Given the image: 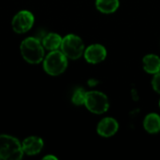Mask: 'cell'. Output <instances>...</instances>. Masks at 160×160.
<instances>
[{"label": "cell", "instance_id": "cell-4", "mask_svg": "<svg viewBox=\"0 0 160 160\" xmlns=\"http://www.w3.org/2000/svg\"><path fill=\"white\" fill-rule=\"evenodd\" d=\"M61 50L63 53L70 59H77L81 57L83 52L84 45L82 38L76 35H68L62 39Z\"/></svg>", "mask_w": 160, "mask_h": 160}, {"label": "cell", "instance_id": "cell-11", "mask_svg": "<svg viewBox=\"0 0 160 160\" xmlns=\"http://www.w3.org/2000/svg\"><path fill=\"white\" fill-rule=\"evenodd\" d=\"M62 38L55 33H49L42 38V45L49 51L57 50L62 43Z\"/></svg>", "mask_w": 160, "mask_h": 160}, {"label": "cell", "instance_id": "cell-10", "mask_svg": "<svg viewBox=\"0 0 160 160\" xmlns=\"http://www.w3.org/2000/svg\"><path fill=\"white\" fill-rule=\"evenodd\" d=\"M143 68L148 73H158L160 71V58L155 54H148L143 58Z\"/></svg>", "mask_w": 160, "mask_h": 160}, {"label": "cell", "instance_id": "cell-8", "mask_svg": "<svg viewBox=\"0 0 160 160\" xmlns=\"http://www.w3.org/2000/svg\"><path fill=\"white\" fill-rule=\"evenodd\" d=\"M84 57L87 62L97 64L103 61L106 57V50L102 45L94 44L89 46L84 52Z\"/></svg>", "mask_w": 160, "mask_h": 160}, {"label": "cell", "instance_id": "cell-5", "mask_svg": "<svg viewBox=\"0 0 160 160\" xmlns=\"http://www.w3.org/2000/svg\"><path fill=\"white\" fill-rule=\"evenodd\" d=\"M84 104L86 108L94 113H103L109 108L108 98L103 93L98 91L86 93Z\"/></svg>", "mask_w": 160, "mask_h": 160}, {"label": "cell", "instance_id": "cell-2", "mask_svg": "<svg viewBox=\"0 0 160 160\" xmlns=\"http://www.w3.org/2000/svg\"><path fill=\"white\" fill-rule=\"evenodd\" d=\"M23 154L22 144L15 137L0 135V160H19Z\"/></svg>", "mask_w": 160, "mask_h": 160}, {"label": "cell", "instance_id": "cell-16", "mask_svg": "<svg viewBox=\"0 0 160 160\" xmlns=\"http://www.w3.org/2000/svg\"><path fill=\"white\" fill-rule=\"evenodd\" d=\"M47 159L56 160L57 158H56L55 157H53V156H46V157H44V158H43V160H47Z\"/></svg>", "mask_w": 160, "mask_h": 160}, {"label": "cell", "instance_id": "cell-12", "mask_svg": "<svg viewBox=\"0 0 160 160\" xmlns=\"http://www.w3.org/2000/svg\"><path fill=\"white\" fill-rule=\"evenodd\" d=\"M145 130L149 133H157L160 130V116L157 113L148 114L143 122Z\"/></svg>", "mask_w": 160, "mask_h": 160}, {"label": "cell", "instance_id": "cell-3", "mask_svg": "<svg viewBox=\"0 0 160 160\" xmlns=\"http://www.w3.org/2000/svg\"><path fill=\"white\" fill-rule=\"evenodd\" d=\"M68 57L57 50L52 51L44 59V70L52 76H57L63 73L68 67Z\"/></svg>", "mask_w": 160, "mask_h": 160}, {"label": "cell", "instance_id": "cell-15", "mask_svg": "<svg viewBox=\"0 0 160 160\" xmlns=\"http://www.w3.org/2000/svg\"><path fill=\"white\" fill-rule=\"evenodd\" d=\"M153 87L154 89L160 94V71H158V73H156L154 79H153Z\"/></svg>", "mask_w": 160, "mask_h": 160}, {"label": "cell", "instance_id": "cell-9", "mask_svg": "<svg viewBox=\"0 0 160 160\" xmlns=\"http://www.w3.org/2000/svg\"><path fill=\"white\" fill-rule=\"evenodd\" d=\"M118 130V123L113 118H104L98 126V132L100 136L111 137Z\"/></svg>", "mask_w": 160, "mask_h": 160}, {"label": "cell", "instance_id": "cell-14", "mask_svg": "<svg viewBox=\"0 0 160 160\" xmlns=\"http://www.w3.org/2000/svg\"><path fill=\"white\" fill-rule=\"evenodd\" d=\"M85 97H86V92L82 88H79L75 91V93L72 96V102L76 105L84 104Z\"/></svg>", "mask_w": 160, "mask_h": 160}, {"label": "cell", "instance_id": "cell-13", "mask_svg": "<svg viewBox=\"0 0 160 160\" xmlns=\"http://www.w3.org/2000/svg\"><path fill=\"white\" fill-rule=\"evenodd\" d=\"M97 8L98 10L104 13L114 12L119 7L118 0H97Z\"/></svg>", "mask_w": 160, "mask_h": 160}, {"label": "cell", "instance_id": "cell-1", "mask_svg": "<svg viewBox=\"0 0 160 160\" xmlns=\"http://www.w3.org/2000/svg\"><path fill=\"white\" fill-rule=\"evenodd\" d=\"M20 50L22 58L30 64H38L44 57V47L42 43L33 37L26 38L22 40Z\"/></svg>", "mask_w": 160, "mask_h": 160}, {"label": "cell", "instance_id": "cell-6", "mask_svg": "<svg viewBox=\"0 0 160 160\" xmlns=\"http://www.w3.org/2000/svg\"><path fill=\"white\" fill-rule=\"evenodd\" d=\"M34 24V16L29 10L19 11L11 21V26L17 34L27 32Z\"/></svg>", "mask_w": 160, "mask_h": 160}, {"label": "cell", "instance_id": "cell-17", "mask_svg": "<svg viewBox=\"0 0 160 160\" xmlns=\"http://www.w3.org/2000/svg\"><path fill=\"white\" fill-rule=\"evenodd\" d=\"M159 106H160V102H159Z\"/></svg>", "mask_w": 160, "mask_h": 160}, {"label": "cell", "instance_id": "cell-7", "mask_svg": "<svg viewBox=\"0 0 160 160\" xmlns=\"http://www.w3.org/2000/svg\"><path fill=\"white\" fill-rule=\"evenodd\" d=\"M43 141L37 136H31L23 140L22 143V147L23 153L28 156H35L39 154L43 148Z\"/></svg>", "mask_w": 160, "mask_h": 160}]
</instances>
